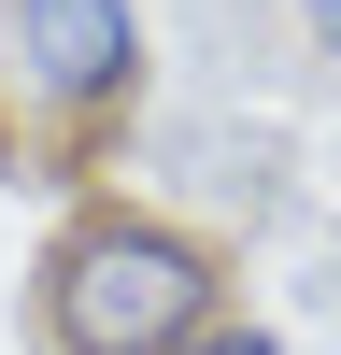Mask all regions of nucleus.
<instances>
[{
    "mask_svg": "<svg viewBox=\"0 0 341 355\" xmlns=\"http://www.w3.org/2000/svg\"><path fill=\"white\" fill-rule=\"evenodd\" d=\"M299 28H313V57H341V0H299Z\"/></svg>",
    "mask_w": 341,
    "mask_h": 355,
    "instance_id": "obj_5",
    "label": "nucleus"
},
{
    "mask_svg": "<svg viewBox=\"0 0 341 355\" xmlns=\"http://www.w3.org/2000/svg\"><path fill=\"white\" fill-rule=\"evenodd\" d=\"M185 355H284V327H256V313H213V327H199Z\"/></svg>",
    "mask_w": 341,
    "mask_h": 355,
    "instance_id": "obj_4",
    "label": "nucleus"
},
{
    "mask_svg": "<svg viewBox=\"0 0 341 355\" xmlns=\"http://www.w3.org/2000/svg\"><path fill=\"white\" fill-rule=\"evenodd\" d=\"M43 171H57V142H43V128H28V114H15V100H0V185H43Z\"/></svg>",
    "mask_w": 341,
    "mask_h": 355,
    "instance_id": "obj_3",
    "label": "nucleus"
},
{
    "mask_svg": "<svg viewBox=\"0 0 341 355\" xmlns=\"http://www.w3.org/2000/svg\"><path fill=\"white\" fill-rule=\"evenodd\" d=\"M227 313V242L157 199H71L28 256V341L43 355H185Z\"/></svg>",
    "mask_w": 341,
    "mask_h": 355,
    "instance_id": "obj_1",
    "label": "nucleus"
},
{
    "mask_svg": "<svg viewBox=\"0 0 341 355\" xmlns=\"http://www.w3.org/2000/svg\"><path fill=\"white\" fill-rule=\"evenodd\" d=\"M142 0H0V100L43 142H100L142 100Z\"/></svg>",
    "mask_w": 341,
    "mask_h": 355,
    "instance_id": "obj_2",
    "label": "nucleus"
}]
</instances>
